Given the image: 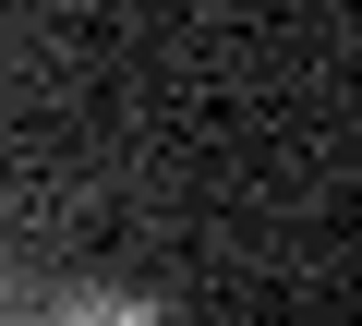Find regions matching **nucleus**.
<instances>
[{
    "label": "nucleus",
    "mask_w": 362,
    "mask_h": 326,
    "mask_svg": "<svg viewBox=\"0 0 362 326\" xmlns=\"http://www.w3.org/2000/svg\"><path fill=\"white\" fill-rule=\"evenodd\" d=\"M25 326H157V302H145V290H121V278H61Z\"/></svg>",
    "instance_id": "1"
},
{
    "label": "nucleus",
    "mask_w": 362,
    "mask_h": 326,
    "mask_svg": "<svg viewBox=\"0 0 362 326\" xmlns=\"http://www.w3.org/2000/svg\"><path fill=\"white\" fill-rule=\"evenodd\" d=\"M0 326H13V278H0Z\"/></svg>",
    "instance_id": "2"
}]
</instances>
